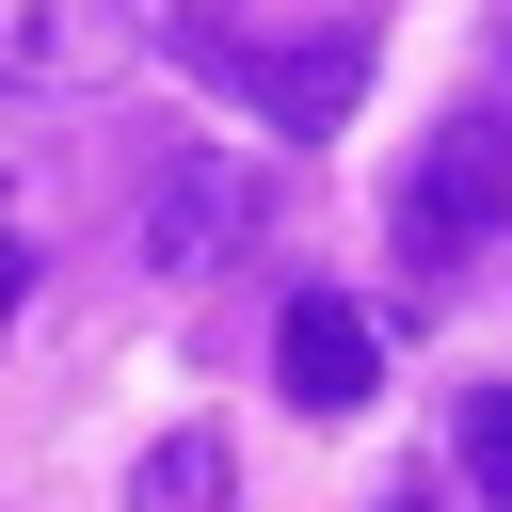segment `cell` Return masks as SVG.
I'll return each instance as SVG.
<instances>
[{
    "instance_id": "1",
    "label": "cell",
    "mask_w": 512,
    "mask_h": 512,
    "mask_svg": "<svg viewBox=\"0 0 512 512\" xmlns=\"http://www.w3.org/2000/svg\"><path fill=\"white\" fill-rule=\"evenodd\" d=\"M160 48H176L208 96H256L272 128H352V96H368V16L272 32V16H240V0H160Z\"/></svg>"
},
{
    "instance_id": "2",
    "label": "cell",
    "mask_w": 512,
    "mask_h": 512,
    "mask_svg": "<svg viewBox=\"0 0 512 512\" xmlns=\"http://www.w3.org/2000/svg\"><path fill=\"white\" fill-rule=\"evenodd\" d=\"M384 224H400V256H416V288H448V272H480V256L512 240V112H448V128H416V160H400V192H384Z\"/></svg>"
},
{
    "instance_id": "3",
    "label": "cell",
    "mask_w": 512,
    "mask_h": 512,
    "mask_svg": "<svg viewBox=\"0 0 512 512\" xmlns=\"http://www.w3.org/2000/svg\"><path fill=\"white\" fill-rule=\"evenodd\" d=\"M128 224H144V256L160 272H224V256H256V224H272V176L240 160V144H144V192H128Z\"/></svg>"
},
{
    "instance_id": "4",
    "label": "cell",
    "mask_w": 512,
    "mask_h": 512,
    "mask_svg": "<svg viewBox=\"0 0 512 512\" xmlns=\"http://www.w3.org/2000/svg\"><path fill=\"white\" fill-rule=\"evenodd\" d=\"M144 16L128 0H0V96H96L128 80Z\"/></svg>"
},
{
    "instance_id": "5",
    "label": "cell",
    "mask_w": 512,
    "mask_h": 512,
    "mask_svg": "<svg viewBox=\"0 0 512 512\" xmlns=\"http://www.w3.org/2000/svg\"><path fill=\"white\" fill-rule=\"evenodd\" d=\"M272 384H288L304 416H368V400H384V336H368V304H352V288H304L288 336H272Z\"/></svg>"
},
{
    "instance_id": "6",
    "label": "cell",
    "mask_w": 512,
    "mask_h": 512,
    "mask_svg": "<svg viewBox=\"0 0 512 512\" xmlns=\"http://www.w3.org/2000/svg\"><path fill=\"white\" fill-rule=\"evenodd\" d=\"M128 512H240V464H224V432H160V448L128 464Z\"/></svg>"
},
{
    "instance_id": "7",
    "label": "cell",
    "mask_w": 512,
    "mask_h": 512,
    "mask_svg": "<svg viewBox=\"0 0 512 512\" xmlns=\"http://www.w3.org/2000/svg\"><path fill=\"white\" fill-rule=\"evenodd\" d=\"M448 464H464L480 512H512V384H464L448 400Z\"/></svg>"
},
{
    "instance_id": "8",
    "label": "cell",
    "mask_w": 512,
    "mask_h": 512,
    "mask_svg": "<svg viewBox=\"0 0 512 512\" xmlns=\"http://www.w3.org/2000/svg\"><path fill=\"white\" fill-rule=\"evenodd\" d=\"M16 304H32V224L0 208V336H16Z\"/></svg>"
},
{
    "instance_id": "9",
    "label": "cell",
    "mask_w": 512,
    "mask_h": 512,
    "mask_svg": "<svg viewBox=\"0 0 512 512\" xmlns=\"http://www.w3.org/2000/svg\"><path fill=\"white\" fill-rule=\"evenodd\" d=\"M448 480H464V464H448ZM448 480H432V464H400V480H384V496H368V512H464V496H448Z\"/></svg>"
}]
</instances>
